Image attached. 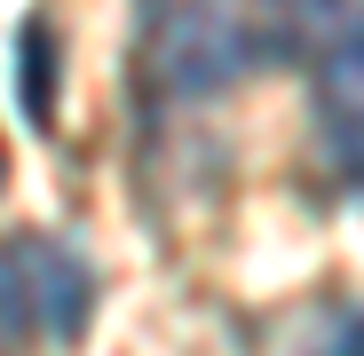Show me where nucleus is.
Listing matches in <instances>:
<instances>
[{"label": "nucleus", "mask_w": 364, "mask_h": 356, "mask_svg": "<svg viewBox=\"0 0 364 356\" xmlns=\"http://www.w3.org/2000/svg\"><path fill=\"white\" fill-rule=\"evenodd\" d=\"M269 55H285V40L254 24L246 0H182L151 24V80L166 95H222Z\"/></svg>", "instance_id": "1"}, {"label": "nucleus", "mask_w": 364, "mask_h": 356, "mask_svg": "<svg viewBox=\"0 0 364 356\" xmlns=\"http://www.w3.org/2000/svg\"><path fill=\"white\" fill-rule=\"evenodd\" d=\"M87 317H95V277L72 246H55V237H9L0 246V348H16L24 333L80 348Z\"/></svg>", "instance_id": "2"}, {"label": "nucleus", "mask_w": 364, "mask_h": 356, "mask_svg": "<svg viewBox=\"0 0 364 356\" xmlns=\"http://www.w3.org/2000/svg\"><path fill=\"white\" fill-rule=\"evenodd\" d=\"M317 127L341 143V158H364V24L325 40L317 64Z\"/></svg>", "instance_id": "3"}, {"label": "nucleus", "mask_w": 364, "mask_h": 356, "mask_svg": "<svg viewBox=\"0 0 364 356\" xmlns=\"http://www.w3.org/2000/svg\"><path fill=\"white\" fill-rule=\"evenodd\" d=\"M55 80H64V48H55L48 16H24L16 32V103L32 127H55Z\"/></svg>", "instance_id": "4"}, {"label": "nucleus", "mask_w": 364, "mask_h": 356, "mask_svg": "<svg viewBox=\"0 0 364 356\" xmlns=\"http://www.w3.org/2000/svg\"><path fill=\"white\" fill-rule=\"evenodd\" d=\"M348 24H364V0H285V9H277L285 48L293 40H341Z\"/></svg>", "instance_id": "5"}, {"label": "nucleus", "mask_w": 364, "mask_h": 356, "mask_svg": "<svg viewBox=\"0 0 364 356\" xmlns=\"http://www.w3.org/2000/svg\"><path fill=\"white\" fill-rule=\"evenodd\" d=\"M317 356H364V309L333 317V325H325V348H317Z\"/></svg>", "instance_id": "6"}]
</instances>
